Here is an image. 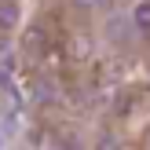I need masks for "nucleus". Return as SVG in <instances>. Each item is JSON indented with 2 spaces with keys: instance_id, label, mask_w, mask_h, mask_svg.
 I'll return each instance as SVG.
<instances>
[{
  "instance_id": "obj_2",
  "label": "nucleus",
  "mask_w": 150,
  "mask_h": 150,
  "mask_svg": "<svg viewBox=\"0 0 150 150\" xmlns=\"http://www.w3.org/2000/svg\"><path fill=\"white\" fill-rule=\"evenodd\" d=\"M136 26L143 29V33H150V0H143V4L136 7Z\"/></svg>"
},
{
  "instance_id": "obj_1",
  "label": "nucleus",
  "mask_w": 150,
  "mask_h": 150,
  "mask_svg": "<svg viewBox=\"0 0 150 150\" xmlns=\"http://www.w3.org/2000/svg\"><path fill=\"white\" fill-rule=\"evenodd\" d=\"M15 22H18V7L11 0H0V29H11Z\"/></svg>"
},
{
  "instance_id": "obj_4",
  "label": "nucleus",
  "mask_w": 150,
  "mask_h": 150,
  "mask_svg": "<svg viewBox=\"0 0 150 150\" xmlns=\"http://www.w3.org/2000/svg\"><path fill=\"white\" fill-rule=\"evenodd\" d=\"M95 150H121V143H117L114 136H99V146Z\"/></svg>"
},
{
  "instance_id": "obj_3",
  "label": "nucleus",
  "mask_w": 150,
  "mask_h": 150,
  "mask_svg": "<svg viewBox=\"0 0 150 150\" xmlns=\"http://www.w3.org/2000/svg\"><path fill=\"white\" fill-rule=\"evenodd\" d=\"M73 7H84V11H106V7H114V0H73Z\"/></svg>"
}]
</instances>
